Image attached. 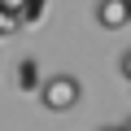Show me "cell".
<instances>
[{
    "instance_id": "obj_4",
    "label": "cell",
    "mask_w": 131,
    "mask_h": 131,
    "mask_svg": "<svg viewBox=\"0 0 131 131\" xmlns=\"http://www.w3.org/2000/svg\"><path fill=\"white\" fill-rule=\"evenodd\" d=\"M18 31H22V18L9 13V9H0V39H9V35H18Z\"/></svg>"
},
{
    "instance_id": "obj_8",
    "label": "cell",
    "mask_w": 131,
    "mask_h": 131,
    "mask_svg": "<svg viewBox=\"0 0 131 131\" xmlns=\"http://www.w3.org/2000/svg\"><path fill=\"white\" fill-rule=\"evenodd\" d=\"M101 131H127V127H122V122H118V127H101Z\"/></svg>"
},
{
    "instance_id": "obj_2",
    "label": "cell",
    "mask_w": 131,
    "mask_h": 131,
    "mask_svg": "<svg viewBox=\"0 0 131 131\" xmlns=\"http://www.w3.org/2000/svg\"><path fill=\"white\" fill-rule=\"evenodd\" d=\"M96 26L105 31L131 26V0H96Z\"/></svg>"
},
{
    "instance_id": "obj_9",
    "label": "cell",
    "mask_w": 131,
    "mask_h": 131,
    "mask_svg": "<svg viewBox=\"0 0 131 131\" xmlns=\"http://www.w3.org/2000/svg\"><path fill=\"white\" fill-rule=\"evenodd\" d=\"M122 127H127V131H131V118H127V122H122Z\"/></svg>"
},
{
    "instance_id": "obj_3",
    "label": "cell",
    "mask_w": 131,
    "mask_h": 131,
    "mask_svg": "<svg viewBox=\"0 0 131 131\" xmlns=\"http://www.w3.org/2000/svg\"><path fill=\"white\" fill-rule=\"evenodd\" d=\"M44 13H48V0H31V5H26V9L18 13V18H22V26H35V22L44 18Z\"/></svg>"
},
{
    "instance_id": "obj_7",
    "label": "cell",
    "mask_w": 131,
    "mask_h": 131,
    "mask_svg": "<svg viewBox=\"0 0 131 131\" xmlns=\"http://www.w3.org/2000/svg\"><path fill=\"white\" fill-rule=\"evenodd\" d=\"M118 70H122V74H127V79H131V48H127V52H122V61H118Z\"/></svg>"
},
{
    "instance_id": "obj_6",
    "label": "cell",
    "mask_w": 131,
    "mask_h": 131,
    "mask_svg": "<svg viewBox=\"0 0 131 131\" xmlns=\"http://www.w3.org/2000/svg\"><path fill=\"white\" fill-rule=\"evenodd\" d=\"M26 5H31V0H0V9H9V13H22Z\"/></svg>"
},
{
    "instance_id": "obj_1",
    "label": "cell",
    "mask_w": 131,
    "mask_h": 131,
    "mask_svg": "<svg viewBox=\"0 0 131 131\" xmlns=\"http://www.w3.org/2000/svg\"><path fill=\"white\" fill-rule=\"evenodd\" d=\"M39 101H44V109H52V114H70V109L83 101V83H79L74 74H52V79L39 83Z\"/></svg>"
},
{
    "instance_id": "obj_5",
    "label": "cell",
    "mask_w": 131,
    "mask_h": 131,
    "mask_svg": "<svg viewBox=\"0 0 131 131\" xmlns=\"http://www.w3.org/2000/svg\"><path fill=\"white\" fill-rule=\"evenodd\" d=\"M35 79H39V74H35V61H22V70H18V83H22V88H35Z\"/></svg>"
}]
</instances>
